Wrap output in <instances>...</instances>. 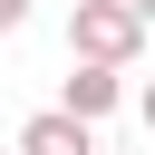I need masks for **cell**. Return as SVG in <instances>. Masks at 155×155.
<instances>
[{
    "label": "cell",
    "instance_id": "obj_5",
    "mask_svg": "<svg viewBox=\"0 0 155 155\" xmlns=\"http://www.w3.org/2000/svg\"><path fill=\"white\" fill-rule=\"evenodd\" d=\"M136 116H145V136H155V87H145V97H136Z\"/></svg>",
    "mask_w": 155,
    "mask_h": 155
},
{
    "label": "cell",
    "instance_id": "obj_7",
    "mask_svg": "<svg viewBox=\"0 0 155 155\" xmlns=\"http://www.w3.org/2000/svg\"><path fill=\"white\" fill-rule=\"evenodd\" d=\"M10 155H19V145H10Z\"/></svg>",
    "mask_w": 155,
    "mask_h": 155
},
{
    "label": "cell",
    "instance_id": "obj_1",
    "mask_svg": "<svg viewBox=\"0 0 155 155\" xmlns=\"http://www.w3.org/2000/svg\"><path fill=\"white\" fill-rule=\"evenodd\" d=\"M145 48V19L126 10V0H78L68 10V58H97V68H126Z\"/></svg>",
    "mask_w": 155,
    "mask_h": 155
},
{
    "label": "cell",
    "instance_id": "obj_3",
    "mask_svg": "<svg viewBox=\"0 0 155 155\" xmlns=\"http://www.w3.org/2000/svg\"><path fill=\"white\" fill-rule=\"evenodd\" d=\"M19 155H97V126H87V116H68V107H48V116H29V126H19Z\"/></svg>",
    "mask_w": 155,
    "mask_h": 155
},
{
    "label": "cell",
    "instance_id": "obj_6",
    "mask_svg": "<svg viewBox=\"0 0 155 155\" xmlns=\"http://www.w3.org/2000/svg\"><path fill=\"white\" fill-rule=\"evenodd\" d=\"M126 10H136V19H145V29H155V0H126Z\"/></svg>",
    "mask_w": 155,
    "mask_h": 155
},
{
    "label": "cell",
    "instance_id": "obj_2",
    "mask_svg": "<svg viewBox=\"0 0 155 155\" xmlns=\"http://www.w3.org/2000/svg\"><path fill=\"white\" fill-rule=\"evenodd\" d=\"M58 107H68V116H87V126H97V116H116V107H126V68L68 58V97H58Z\"/></svg>",
    "mask_w": 155,
    "mask_h": 155
},
{
    "label": "cell",
    "instance_id": "obj_4",
    "mask_svg": "<svg viewBox=\"0 0 155 155\" xmlns=\"http://www.w3.org/2000/svg\"><path fill=\"white\" fill-rule=\"evenodd\" d=\"M19 19H29V0H0V29H19Z\"/></svg>",
    "mask_w": 155,
    "mask_h": 155
}]
</instances>
